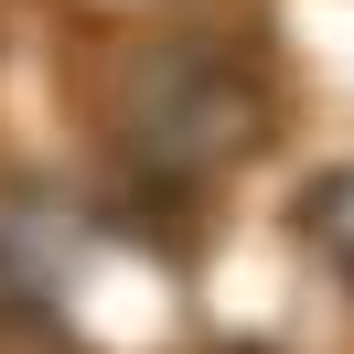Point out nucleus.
<instances>
[{"label": "nucleus", "mask_w": 354, "mask_h": 354, "mask_svg": "<svg viewBox=\"0 0 354 354\" xmlns=\"http://www.w3.org/2000/svg\"><path fill=\"white\" fill-rule=\"evenodd\" d=\"M108 129L140 172L161 183H204L247 151L258 129V97H247L236 54L225 44H194V32H140L108 75Z\"/></svg>", "instance_id": "f257e3e1"}, {"label": "nucleus", "mask_w": 354, "mask_h": 354, "mask_svg": "<svg viewBox=\"0 0 354 354\" xmlns=\"http://www.w3.org/2000/svg\"><path fill=\"white\" fill-rule=\"evenodd\" d=\"M301 236H311V258H322L333 279H354V161L311 183V204H301Z\"/></svg>", "instance_id": "f03ea898"}]
</instances>
